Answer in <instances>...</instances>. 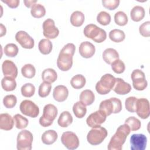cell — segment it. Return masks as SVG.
<instances>
[{
  "mask_svg": "<svg viewBox=\"0 0 150 150\" xmlns=\"http://www.w3.org/2000/svg\"><path fill=\"white\" fill-rule=\"evenodd\" d=\"M31 15L35 18H40L45 15L46 9L42 5L40 4H34L30 10Z\"/></svg>",
  "mask_w": 150,
  "mask_h": 150,
  "instance_id": "cell-34",
  "label": "cell"
},
{
  "mask_svg": "<svg viewBox=\"0 0 150 150\" xmlns=\"http://www.w3.org/2000/svg\"><path fill=\"white\" fill-rule=\"evenodd\" d=\"M138 98L135 97H129L125 101V105L126 110L130 112H135L136 104Z\"/></svg>",
  "mask_w": 150,
  "mask_h": 150,
  "instance_id": "cell-45",
  "label": "cell"
},
{
  "mask_svg": "<svg viewBox=\"0 0 150 150\" xmlns=\"http://www.w3.org/2000/svg\"><path fill=\"white\" fill-rule=\"evenodd\" d=\"M73 122V117L71 114L67 111L62 112L57 120V122L59 126L63 128L67 127Z\"/></svg>",
  "mask_w": 150,
  "mask_h": 150,
  "instance_id": "cell-26",
  "label": "cell"
},
{
  "mask_svg": "<svg viewBox=\"0 0 150 150\" xmlns=\"http://www.w3.org/2000/svg\"><path fill=\"white\" fill-rule=\"evenodd\" d=\"M23 2L25 5V6L28 8H32V6L35 4L37 2V1L36 0H28V1H23Z\"/></svg>",
  "mask_w": 150,
  "mask_h": 150,
  "instance_id": "cell-49",
  "label": "cell"
},
{
  "mask_svg": "<svg viewBox=\"0 0 150 150\" xmlns=\"http://www.w3.org/2000/svg\"><path fill=\"white\" fill-rule=\"evenodd\" d=\"M96 49L94 45L88 41L82 42L79 46V53L84 58H90L95 53Z\"/></svg>",
  "mask_w": 150,
  "mask_h": 150,
  "instance_id": "cell-19",
  "label": "cell"
},
{
  "mask_svg": "<svg viewBox=\"0 0 150 150\" xmlns=\"http://www.w3.org/2000/svg\"><path fill=\"white\" fill-rule=\"evenodd\" d=\"M38 48L43 54H48L52 52V43L49 39H43L39 42Z\"/></svg>",
  "mask_w": 150,
  "mask_h": 150,
  "instance_id": "cell-32",
  "label": "cell"
},
{
  "mask_svg": "<svg viewBox=\"0 0 150 150\" xmlns=\"http://www.w3.org/2000/svg\"><path fill=\"white\" fill-rule=\"evenodd\" d=\"M112 90L118 94L125 95L131 91V86L122 79L115 78V83Z\"/></svg>",
  "mask_w": 150,
  "mask_h": 150,
  "instance_id": "cell-18",
  "label": "cell"
},
{
  "mask_svg": "<svg viewBox=\"0 0 150 150\" xmlns=\"http://www.w3.org/2000/svg\"><path fill=\"white\" fill-rule=\"evenodd\" d=\"M35 92V87L31 83H26L21 87L22 95L25 97H31Z\"/></svg>",
  "mask_w": 150,
  "mask_h": 150,
  "instance_id": "cell-40",
  "label": "cell"
},
{
  "mask_svg": "<svg viewBox=\"0 0 150 150\" xmlns=\"http://www.w3.org/2000/svg\"><path fill=\"white\" fill-rule=\"evenodd\" d=\"M97 21L101 25L106 26L111 22V16L107 12L101 11L97 15Z\"/></svg>",
  "mask_w": 150,
  "mask_h": 150,
  "instance_id": "cell-42",
  "label": "cell"
},
{
  "mask_svg": "<svg viewBox=\"0 0 150 150\" xmlns=\"http://www.w3.org/2000/svg\"><path fill=\"white\" fill-rule=\"evenodd\" d=\"M115 83V78L111 74H105L96 84L97 92L101 94H107L112 90Z\"/></svg>",
  "mask_w": 150,
  "mask_h": 150,
  "instance_id": "cell-5",
  "label": "cell"
},
{
  "mask_svg": "<svg viewBox=\"0 0 150 150\" xmlns=\"http://www.w3.org/2000/svg\"><path fill=\"white\" fill-rule=\"evenodd\" d=\"M134 88L138 91H142L146 88L148 85L145 79V73L141 70L135 69L133 70L131 75Z\"/></svg>",
  "mask_w": 150,
  "mask_h": 150,
  "instance_id": "cell-9",
  "label": "cell"
},
{
  "mask_svg": "<svg viewBox=\"0 0 150 150\" xmlns=\"http://www.w3.org/2000/svg\"><path fill=\"white\" fill-rule=\"evenodd\" d=\"M80 101L86 105L92 104L95 99V96L93 92L90 90H84L80 94Z\"/></svg>",
  "mask_w": 150,
  "mask_h": 150,
  "instance_id": "cell-24",
  "label": "cell"
},
{
  "mask_svg": "<svg viewBox=\"0 0 150 150\" xmlns=\"http://www.w3.org/2000/svg\"><path fill=\"white\" fill-rule=\"evenodd\" d=\"M17 103V98L15 95H6L3 99V104L7 108H12L15 106Z\"/></svg>",
  "mask_w": 150,
  "mask_h": 150,
  "instance_id": "cell-43",
  "label": "cell"
},
{
  "mask_svg": "<svg viewBox=\"0 0 150 150\" xmlns=\"http://www.w3.org/2000/svg\"><path fill=\"white\" fill-rule=\"evenodd\" d=\"M110 39L114 42L120 43L122 42L125 38V35L124 31L120 29H115L111 30L109 33Z\"/></svg>",
  "mask_w": 150,
  "mask_h": 150,
  "instance_id": "cell-33",
  "label": "cell"
},
{
  "mask_svg": "<svg viewBox=\"0 0 150 150\" xmlns=\"http://www.w3.org/2000/svg\"><path fill=\"white\" fill-rule=\"evenodd\" d=\"M84 35L97 43L104 42L107 38L105 31L95 24H88L84 29Z\"/></svg>",
  "mask_w": 150,
  "mask_h": 150,
  "instance_id": "cell-4",
  "label": "cell"
},
{
  "mask_svg": "<svg viewBox=\"0 0 150 150\" xmlns=\"http://www.w3.org/2000/svg\"><path fill=\"white\" fill-rule=\"evenodd\" d=\"M15 126L18 129H23L26 128L29 123L28 120L19 114H15L13 117Z\"/></svg>",
  "mask_w": 150,
  "mask_h": 150,
  "instance_id": "cell-35",
  "label": "cell"
},
{
  "mask_svg": "<svg viewBox=\"0 0 150 150\" xmlns=\"http://www.w3.org/2000/svg\"><path fill=\"white\" fill-rule=\"evenodd\" d=\"M103 59L108 64L119 59V54L116 50L112 48H107L103 53Z\"/></svg>",
  "mask_w": 150,
  "mask_h": 150,
  "instance_id": "cell-22",
  "label": "cell"
},
{
  "mask_svg": "<svg viewBox=\"0 0 150 150\" xmlns=\"http://www.w3.org/2000/svg\"><path fill=\"white\" fill-rule=\"evenodd\" d=\"M14 124L13 118L8 113L0 114V128L5 131L12 129Z\"/></svg>",
  "mask_w": 150,
  "mask_h": 150,
  "instance_id": "cell-21",
  "label": "cell"
},
{
  "mask_svg": "<svg viewBox=\"0 0 150 150\" xmlns=\"http://www.w3.org/2000/svg\"><path fill=\"white\" fill-rule=\"evenodd\" d=\"M139 31L142 36L149 37L150 36V22L146 21L141 25Z\"/></svg>",
  "mask_w": 150,
  "mask_h": 150,
  "instance_id": "cell-46",
  "label": "cell"
},
{
  "mask_svg": "<svg viewBox=\"0 0 150 150\" xmlns=\"http://www.w3.org/2000/svg\"><path fill=\"white\" fill-rule=\"evenodd\" d=\"M19 108L22 114L31 118H36L39 114L38 106L30 100H25L22 101L20 104Z\"/></svg>",
  "mask_w": 150,
  "mask_h": 150,
  "instance_id": "cell-10",
  "label": "cell"
},
{
  "mask_svg": "<svg viewBox=\"0 0 150 150\" xmlns=\"http://www.w3.org/2000/svg\"><path fill=\"white\" fill-rule=\"evenodd\" d=\"M51 88H52L51 83L46 81H43L40 84V85L39 87V91H38L39 96L42 98L47 97L51 91Z\"/></svg>",
  "mask_w": 150,
  "mask_h": 150,
  "instance_id": "cell-39",
  "label": "cell"
},
{
  "mask_svg": "<svg viewBox=\"0 0 150 150\" xmlns=\"http://www.w3.org/2000/svg\"><path fill=\"white\" fill-rule=\"evenodd\" d=\"M42 78L43 81H46L50 83H53L57 80V73L53 69H46L43 71L42 73Z\"/></svg>",
  "mask_w": 150,
  "mask_h": 150,
  "instance_id": "cell-28",
  "label": "cell"
},
{
  "mask_svg": "<svg viewBox=\"0 0 150 150\" xmlns=\"http://www.w3.org/2000/svg\"><path fill=\"white\" fill-rule=\"evenodd\" d=\"M5 54L9 57H15L18 53V47L14 43L7 44L4 49Z\"/></svg>",
  "mask_w": 150,
  "mask_h": 150,
  "instance_id": "cell-38",
  "label": "cell"
},
{
  "mask_svg": "<svg viewBox=\"0 0 150 150\" xmlns=\"http://www.w3.org/2000/svg\"><path fill=\"white\" fill-rule=\"evenodd\" d=\"M69 95L67 88L63 85H59L54 87L53 92L54 99L58 102L64 101Z\"/></svg>",
  "mask_w": 150,
  "mask_h": 150,
  "instance_id": "cell-20",
  "label": "cell"
},
{
  "mask_svg": "<svg viewBox=\"0 0 150 150\" xmlns=\"http://www.w3.org/2000/svg\"><path fill=\"white\" fill-rule=\"evenodd\" d=\"M107 134V131L105 128L101 126L94 127L87 134V139L91 145H97L104 141Z\"/></svg>",
  "mask_w": 150,
  "mask_h": 150,
  "instance_id": "cell-7",
  "label": "cell"
},
{
  "mask_svg": "<svg viewBox=\"0 0 150 150\" xmlns=\"http://www.w3.org/2000/svg\"><path fill=\"white\" fill-rule=\"evenodd\" d=\"M2 70L5 77L15 79L18 75V68L11 60H5L2 64Z\"/></svg>",
  "mask_w": 150,
  "mask_h": 150,
  "instance_id": "cell-17",
  "label": "cell"
},
{
  "mask_svg": "<svg viewBox=\"0 0 150 150\" xmlns=\"http://www.w3.org/2000/svg\"><path fill=\"white\" fill-rule=\"evenodd\" d=\"M73 111L77 118H82L85 116L87 112L86 105L80 101H77L73 105Z\"/></svg>",
  "mask_w": 150,
  "mask_h": 150,
  "instance_id": "cell-29",
  "label": "cell"
},
{
  "mask_svg": "<svg viewBox=\"0 0 150 150\" xmlns=\"http://www.w3.org/2000/svg\"><path fill=\"white\" fill-rule=\"evenodd\" d=\"M99 110L103 111L107 116H108L112 113L120 112L122 110V103L120 99L112 97L102 101L99 105Z\"/></svg>",
  "mask_w": 150,
  "mask_h": 150,
  "instance_id": "cell-3",
  "label": "cell"
},
{
  "mask_svg": "<svg viewBox=\"0 0 150 150\" xmlns=\"http://www.w3.org/2000/svg\"><path fill=\"white\" fill-rule=\"evenodd\" d=\"M147 143L146 137L142 134H134L131 136V150H144Z\"/></svg>",
  "mask_w": 150,
  "mask_h": 150,
  "instance_id": "cell-15",
  "label": "cell"
},
{
  "mask_svg": "<svg viewBox=\"0 0 150 150\" xmlns=\"http://www.w3.org/2000/svg\"><path fill=\"white\" fill-rule=\"evenodd\" d=\"M61 141L68 149H75L79 146V138L75 133L71 131L64 132L61 137Z\"/></svg>",
  "mask_w": 150,
  "mask_h": 150,
  "instance_id": "cell-11",
  "label": "cell"
},
{
  "mask_svg": "<svg viewBox=\"0 0 150 150\" xmlns=\"http://www.w3.org/2000/svg\"><path fill=\"white\" fill-rule=\"evenodd\" d=\"M57 108L52 104H46L43 110V114L39 118V124L43 127L51 125L57 115Z\"/></svg>",
  "mask_w": 150,
  "mask_h": 150,
  "instance_id": "cell-6",
  "label": "cell"
},
{
  "mask_svg": "<svg viewBox=\"0 0 150 150\" xmlns=\"http://www.w3.org/2000/svg\"><path fill=\"white\" fill-rule=\"evenodd\" d=\"M1 86L6 91L14 90L16 87V82L15 79L9 77H4L1 80Z\"/></svg>",
  "mask_w": 150,
  "mask_h": 150,
  "instance_id": "cell-30",
  "label": "cell"
},
{
  "mask_svg": "<svg viewBox=\"0 0 150 150\" xmlns=\"http://www.w3.org/2000/svg\"><path fill=\"white\" fill-rule=\"evenodd\" d=\"M112 70L117 74H121L123 73L125 69L124 63L120 59H117L114 61L111 64Z\"/></svg>",
  "mask_w": 150,
  "mask_h": 150,
  "instance_id": "cell-44",
  "label": "cell"
},
{
  "mask_svg": "<svg viewBox=\"0 0 150 150\" xmlns=\"http://www.w3.org/2000/svg\"><path fill=\"white\" fill-rule=\"evenodd\" d=\"M43 33L45 37L47 39H54L59 33V30L57 27L55 26L54 21L48 18L43 23Z\"/></svg>",
  "mask_w": 150,
  "mask_h": 150,
  "instance_id": "cell-12",
  "label": "cell"
},
{
  "mask_svg": "<svg viewBox=\"0 0 150 150\" xmlns=\"http://www.w3.org/2000/svg\"><path fill=\"white\" fill-rule=\"evenodd\" d=\"M2 2L6 4L11 8H16L19 6V0H2Z\"/></svg>",
  "mask_w": 150,
  "mask_h": 150,
  "instance_id": "cell-48",
  "label": "cell"
},
{
  "mask_svg": "<svg viewBox=\"0 0 150 150\" xmlns=\"http://www.w3.org/2000/svg\"><path fill=\"white\" fill-rule=\"evenodd\" d=\"M135 112L141 118H148L150 115V106L148 100L144 98L138 99Z\"/></svg>",
  "mask_w": 150,
  "mask_h": 150,
  "instance_id": "cell-13",
  "label": "cell"
},
{
  "mask_svg": "<svg viewBox=\"0 0 150 150\" xmlns=\"http://www.w3.org/2000/svg\"><path fill=\"white\" fill-rule=\"evenodd\" d=\"M21 73L23 77L28 79L33 78L36 73L35 67L31 64H26L21 69Z\"/></svg>",
  "mask_w": 150,
  "mask_h": 150,
  "instance_id": "cell-36",
  "label": "cell"
},
{
  "mask_svg": "<svg viewBox=\"0 0 150 150\" xmlns=\"http://www.w3.org/2000/svg\"><path fill=\"white\" fill-rule=\"evenodd\" d=\"M106 117L105 114L99 110L93 112L87 117L86 120L87 124L91 128L99 127L105 122Z\"/></svg>",
  "mask_w": 150,
  "mask_h": 150,
  "instance_id": "cell-14",
  "label": "cell"
},
{
  "mask_svg": "<svg viewBox=\"0 0 150 150\" xmlns=\"http://www.w3.org/2000/svg\"><path fill=\"white\" fill-rule=\"evenodd\" d=\"M127 15L122 11H118L114 15V21L119 26H125L128 23Z\"/></svg>",
  "mask_w": 150,
  "mask_h": 150,
  "instance_id": "cell-41",
  "label": "cell"
},
{
  "mask_svg": "<svg viewBox=\"0 0 150 150\" xmlns=\"http://www.w3.org/2000/svg\"><path fill=\"white\" fill-rule=\"evenodd\" d=\"M0 26H1V35H0V36L2 37V36H3L4 35L6 34V28L5 27V26L3 25V24L1 23V24H0Z\"/></svg>",
  "mask_w": 150,
  "mask_h": 150,
  "instance_id": "cell-50",
  "label": "cell"
},
{
  "mask_svg": "<svg viewBox=\"0 0 150 150\" xmlns=\"http://www.w3.org/2000/svg\"><path fill=\"white\" fill-rule=\"evenodd\" d=\"M84 15L81 11H76L72 13L70 16V22L71 25L76 27L81 26L84 22Z\"/></svg>",
  "mask_w": 150,
  "mask_h": 150,
  "instance_id": "cell-27",
  "label": "cell"
},
{
  "mask_svg": "<svg viewBox=\"0 0 150 150\" xmlns=\"http://www.w3.org/2000/svg\"><path fill=\"white\" fill-rule=\"evenodd\" d=\"M57 134L54 130L49 129L46 131L42 134L41 139L43 144L46 145H51L57 140Z\"/></svg>",
  "mask_w": 150,
  "mask_h": 150,
  "instance_id": "cell-23",
  "label": "cell"
},
{
  "mask_svg": "<svg viewBox=\"0 0 150 150\" xmlns=\"http://www.w3.org/2000/svg\"><path fill=\"white\" fill-rule=\"evenodd\" d=\"M130 132L131 129L126 124L118 127L115 133L111 137L108 143V149L121 150L122 145L125 142L126 138Z\"/></svg>",
  "mask_w": 150,
  "mask_h": 150,
  "instance_id": "cell-2",
  "label": "cell"
},
{
  "mask_svg": "<svg viewBox=\"0 0 150 150\" xmlns=\"http://www.w3.org/2000/svg\"><path fill=\"white\" fill-rule=\"evenodd\" d=\"M145 11L143 7L141 6H135L131 11L130 16L131 19L135 22L141 21L145 16Z\"/></svg>",
  "mask_w": 150,
  "mask_h": 150,
  "instance_id": "cell-25",
  "label": "cell"
},
{
  "mask_svg": "<svg viewBox=\"0 0 150 150\" xmlns=\"http://www.w3.org/2000/svg\"><path fill=\"white\" fill-rule=\"evenodd\" d=\"M15 39L23 48L30 49L34 47L33 39L25 31H18L15 35Z\"/></svg>",
  "mask_w": 150,
  "mask_h": 150,
  "instance_id": "cell-16",
  "label": "cell"
},
{
  "mask_svg": "<svg viewBox=\"0 0 150 150\" xmlns=\"http://www.w3.org/2000/svg\"><path fill=\"white\" fill-rule=\"evenodd\" d=\"M33 137L28 130H22L17 137V149L18 150H30Z\"/></svg>",
  "mask_w": 150,
  "mask_h": 150,
  "instance_id": "cell-8",
  "label": "cell"
},
{
  "mask_svg": "<svg viewBox=\"0 0 150 150\" xmlns=\"http://www.w3.org/2000/svg\"><path fill=\"white\" fill-rule=\"evenodd\" d=\"M125 124H126L129 127L131 131H132L138 130L141 126L139 120L135 117H129L127 118L125 121Z\"/></svg>",
  "mask_w": 150,
  "mask_h": 150,
  "instance_id": "cell-37",
  "label": "cell"
},
{
  "mask_svg": "<svg viewBox=\"0 0 150 150\" xmlns=\"http://www.w3.org/2000/svg\"><path fill=\"white\" fill-rule=\"evenodd\" d=\"M76 47L73 43H67L61 49L57 59V66L62 71H66L70 69L73 65V56Z\"/></svg>",
  "mask_w": 150,
  "mask_h": 150,
  "instance_id": "cell-1",
  "label": "cell"
},
{
  "mask_svg": "<svg viewBox=\"0 0 150 150\" xmlns=\"http://www.w3.org/2000/svg\"><path fill=\"white\" fill-rule=\"evenodd\" d=\"M86 82V78L82 74H76L70 80L71 86L75 89H80L83 88L85 86Z\"/></svg>",
  "mask_w": 150,
  "mask_h": 150,
  "instance_id": "cell-31",
  "label": "cell"
},
{
  "mask_svg": "<svg viewBox=\"0 0 150 150\" xmlns=\"http://www.w3.org/2000/svg\"><path fill=\"white\" fill-rule=\"evenodd\" d=\"M102 4L104 7L109 10H114L119 5V0H103Z\"/></svg>",
  "mask_w": 150,
  "mask_h": 150,
  "instance_id": "cell-47",
  "label": "cell"
}]
</instances>
